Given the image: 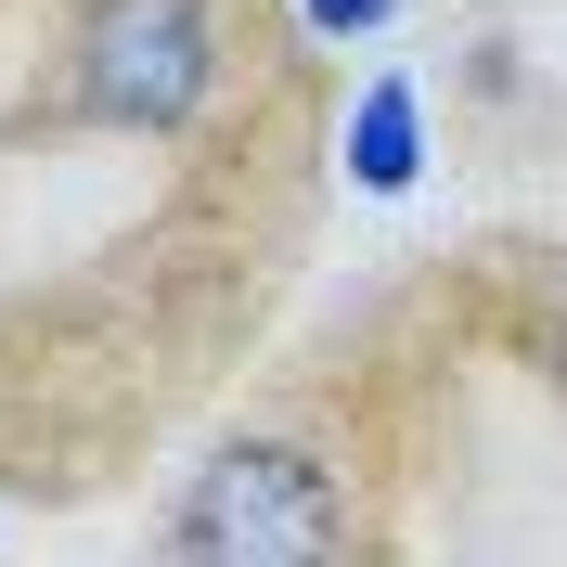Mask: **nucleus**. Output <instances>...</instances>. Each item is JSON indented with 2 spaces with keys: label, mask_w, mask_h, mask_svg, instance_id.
I'll use <instances>...</instances> for the list:
<instances>
[{
  "label": "nucleus",
  "mask_w": 567,
  "mask_h": 567,
  "mask_svg": "<svg viewBox=\"0 0 567 567\" xmlns=\"http://www.w3.org/2000/svg\"><path fill=\"white\" fill-rule=\"evenodd\" d=\"M425 168V104H413V78H374L349 104V181L361 194H413Z\"/></svg>",
  "instance_id": "7ed1b4c3"
},
{
  "label": "nucleus",
  "mask_w": 567,
  "mask_h": 567,
  "mask_svg": "<svg viewBox=\"0 0 567 567\" xmlns=\"http://www.w3.org/2000/svg\"><path fill=\"white\" fill-rule=\"evenodd\" d=\"M219 78L207 0H91L78 13V104L116 130H181Z\"/></svg>",
  "instance_id": "f03ea898"
},
{
  "label": "nucleus",
  "mask_w": 567,
  "mask_h": 567,
  "mask_svg": "<svg viewBox=\"0 0 567 567\" xmlns=\"http://www.w3.org/2000/svg\"><path fill=\"white\" fill-rule=\"evenodd\" d=\"M297 13H310L322 39H374V27H388V13H400V0H297Z\"/></svg>",
  "instance_id": "20e7f679"
},
{
  "label": "nucleus",
  "mask_w": 567,
  "mask_h": 567,
  "mask_svg": "<svg viewBox=\"0 0 567 567\" xmlns=\"http://www.w3.org/2000/svg\"><path fill=\"white\" fill-rule=\"evenodd\" d=\"M168 567H336V477L284 439H233L219 464H194Z\"/></svg>",
  "instance_id": "f257e3e1"
},
{
  "label": "nucleus",
  "mask_w": 567,
  "mask_h": 567,
  "mask_svg": "<svg viewBox=\"0 0 567 567\" xmlns=\"http://www.w3.org/2000/svg\"><path fill=\"white\" fill-rule=\"evenodd\" d=\"M555 374H567V284H555Z\"/></svg>",
  "instance_id": "39448f33"
}]
</instances>
